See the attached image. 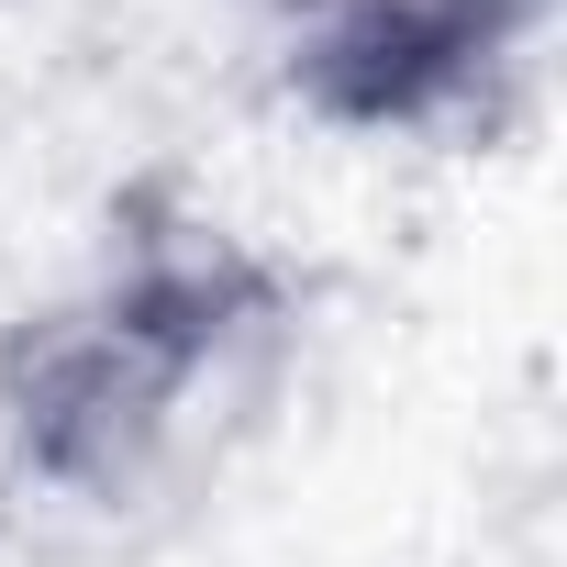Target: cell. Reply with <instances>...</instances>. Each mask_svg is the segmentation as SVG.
I'll return each mask as SVG.
<instances>
[{
	"instance_id": "cell-1",
	"label": "cell",
	"mask_w": 567,
	"mask_h": 567,
	"mask_svg": "<svg viewBox=\"0 0 567 567\" xmlns=\"http://www.w3.org/2000/svg\"><path fill=\"white\" fill-rule=\"evenodd\" d=\"M278 290L234 245H156L56 301L12 357L23 478L79 512H134L212 467L223 423H256Z\"/></svg>"
},
{
	"instance_id": "cell-2",
	"label": "cell",
	"mask_w": 567,
	"mask_h": 567,
	"mask_svg": "<svg viewBox=\"0 0 567 567\" xmlns=\"http://www.w3.org/2000/svg\"><path fill=\"white\" fill-rule=\"evenodd\" d=\"M545 23V0H312L301 79L357 123L456 112L489 68H512Z\"/></svg>"
}]
</instances>
